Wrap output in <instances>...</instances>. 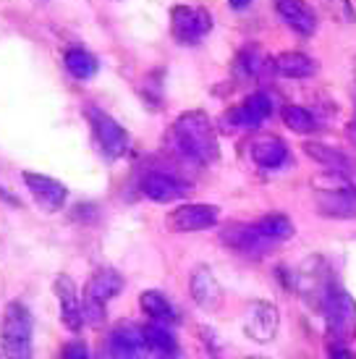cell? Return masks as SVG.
<instances>
[{
    "label": "cell",
    "mask_w": 356,
    "mask_h": 359,
    "mask_svg": "<svg viewBox=\"0 0 356 359\" xmlns=\"http://www.w3.org/2000/svg\"><path fill=\"white\" fill-rule=\"evenodd\" d=\"M189 291H191V299L197 307H202L205 312H215L223 304V286L215 278V273L207 265H197L189 276Z\"/></svg>",
    "instance_id": "9a60e30c"
},
{
    "label": "cell",
    "mask_w": 356,
    "mask_h": 359,
    "mask_svg": "<svg viewBox=\"0 0 356 359\" xmlns=\"http://www.w3.org/2000/svg\"><path fill=\"white\" fill-rule=\"evenodd\" d=\"M134 359H178V341L170 325L149 323L142 328V344H139Z\"/></svg>",
    "instance_id": "4fadbf2b"
},
{
    "label": "cell",
    "mask_w": 356,
    "mask_h": 359,
    "mask_svg": "<svg viewBox=\"0 0 356 359\" xmlns=\"http://www.w3.org/2000/svg\"><path fill=\"white\" fill-rule=\"evenodd\" d=\"M220 208L218 205H205V202H189L181 205L168 215V226L178 233H194V231H207L218 226Z\"/></svg>",
    "instance_id": "8fae6325"
},
{
    "label": "cell",
    "mask_w": 356,
    "mask_h": 359,
    "mask_svg": "<svg viewBox=\"0 0 356 359\" xmlns=\"http://www.w3.org/2000/svg\"><path fill=\"white\" fill-rule=\"evenodd\" d=\"M21 181L27 184L32 200L37 202L45 212H58V210L66 205V200H69L66 184H60V181L53 179V176L34 173V170H24V173H21Z\"/></svg>",
    "instance_id": "7c38bea8"
},
{
    "label": "cell",
    "mask_w": 356,
    "mask_h": 359,
    "mask_svg": "<svg viewBox=\"0 0 356 359\" xmlns=\"http://www.w3.org/2000/svg\"><path fill=\"white\" fill-rule=\"evenodd\" d=\"M139 307H142V312L149 318V323H160V325H170V328L178 323L176 307H173L168 297L158 289L142 291V297H139Z\"/></svg>",
    "instance_id": "7402d4cb"
},
{
    "label": "cell",
    "mask_w": 356,
    "mask_h": 359,
    "mask_svg": "<svg viewBox=\"0 0 356 359\" xmlns=\"http://www.w3.org/2000/svg\"><path fill=\"white\" fill-rule=\"evenodd\" d=\"M270 116H273V97H270L267 92L257 90V92H252L249 97H244L236 108L228 110L226 116H223V123L238 131H254V129H259Z\"/></svg>",
    "instance_id": "52a82bcc"
},
{
    "label": "cell",
    "mask_w": 356,
    "mask_h": 359,
    "mask_svg": "<svg viewBox=\"0 0 356 359\" xmlns=\"http://www.w3.org/2000/svg\"><path fill=\"white\" fill-rule=\"evenodd\" d=\"M304 152H307V158H312L315 163L330 168V173H338V176H348V173L356 170L354 158H348L343 150L330 147L325 142H307V144H304Z\"/></svg>",
    "instance_id": "ffe728a7"
},
{
    "label": "cell",
    "mask_w": 356,
    "mask_h": 359,
    "mask_svg": "<svg viewBox=\"0 0 356 359\" xmlns=\"http://www.w3.org/2000/svg\"><path fill=\"white\" fill-rule=\"evenodd\" d=\"M322 318H325L327 339L333 344L351 346L356 339V299L338 283H330L325 297L320 302Z\"/></svg>",
    "instance_id": "7a4b0ae2"
},
{
    "label": "cell",
    "mask_w": 356,
    "mask_h": 359,
    "mask_svg": "<svg viewBox=\"0 0 356 359\" xmlns=\"http://www.w3.org/2000/svg\"><path fill=\"white\" fill-rule=\"evenodd\" d=\"M249 3H252V0H228V6H231L233 11H244Z\"/></svg>",
    "instance_id": "4316f807"
},
{
    "label": "cell",
    "mask_w": 356,
    "mask_h": 359,
    "mask_svg": "<svg viewBox=\"0 0 356 359\" xmlns=\"http://www.w3.org/2000/svg\"><path fill=\"white\" fill-rule=\"evenodd\" d=\"M327 359H356V354L348 349L346 344H327Z\"/></svg>",
    "instance_id": "484cf974"
},
{
    "label": "cell",
    "mask_w": 356,
    "mask_h": 359,
    "mask_svg": "<svg viewBox=\"0 0 356 359\" xmlns=\"http://www.w3.org/2000/svg\"><path fill=\"white\" fill-rule=\"evenodd\" d=\"M60 359H92V357H89V349L81 344V341H71V344L63 346Z\"/></svg>",
    "instance_id": "d4e9b609"
},
{
    "label": "cell",
    "mask_w": 356,
    "mask_h": 359,
    "mask_svg": "<svg viewBox=\"0 0 356 359\" xmlns=\"http://www.w3.org/2000/svg\"><path fill=\"white\" fill-rule=\"evenodd\" d=\"M189 189L191 187L186 181H181L176 173H168V170H147L139 181V191L147 200L158 202V205H170V202L184 200Z\"/></svg>",
    "instance_id": "9c48e42d"
},
{
    "label": "cell",
    "mask_w": 356,
    "mask_h": 359,
    "mask_svg": "<svg viewBox=\"0 0 356 359\" xmlns=\"http://www.w3.org/2000/svg\"><path fill=\"white\" fill-rule=\"evenodd\" d=\"M247 359H267V357H247Z\"/></svg>",
    "instance_id": "f1b7e54d"
},
{
    "label": "cell",
    "mask_w": 356,
    "mask_h": 359,
    "mask_svg": "<svg viewBox=\"0 0 356 359\" xmlns=\"http://www.w3.org/2000/svg\"><path fill=\"white\" fill-rule=\"evenodd\" d=\"M348 140H351L356 144V118L351 121V123H348Z\"/></svg>",
    "instance_id": "83f0119b"
},
{
    "label": "cell",
    "mask_w": 356,
    "mask_h": 359,
    "mask_svg": "<svg viewBox=\"0 0 356 359\" xmlns=\"http://www.w3.org/2000/svg\"><path fill=\"white\" fill-rule=\"evenodd\" d=\"M317 210L320 215L336 220H351L356 218V189L351 184H343L336 173V184L325 187L322 181L317 184Z\"/></svg>",
    "instance_id": "8992f818"
},
{
    "label": "cell",
    "mask_w": 356,
    "mask_h": 359,
    "mask_svg": "<svg viewBox=\"0 0 356 359\" xmlns=\"http://www.w3.org/2000/svg\"><path fill=\"white\" fill-rule=\"evenodd\" d=\"M280 328V312L275 304L265 299H257L249 304L247 315H244V333L247 339L257 341V344H273Z\"/></svg>",
    "instance_id": "30bf717a"
},
{
    "label": "cell",
    "mask_w": 356,
    "mask_h": 359,
    "mask_svg": "<svg viewBox=\"0 0 356 359\" xmlns=\"http://www.w3.org/2000/svg\"><path fill=\"white\" fill-rule=\"evenodd\" d=\"M123 291V278L118 270L113 268H97L89 278L84 297H81V315H84V325L97 328L105 323V307L110 299H116Z\"/></svg>",
    "instance_id": "277c9868"
},
{
    "label": "cell",
    "mask_w": 356,
    "mask_h": 359,
    "mask_svg": "<svg viewBox=\"0 0 356 359\" xmlns=\"http://www.w3.org/2000/svg\"><path fill=\"white\" fill-rule=\"evenodd\" d=\"M252 229L257 231V236L265 241L267 250H273L278 244H286V241L296 233V226H294L291 218L283 215V212H267L262 218L252 220Z\"/></svg>",
    "instance_id": "d6986e66"
},
{
    "label": "cell",
    "mask_w": 356,
    "mask_h": 359,
    "mask_svg": "<svg viewBox=\"0 0 356 359\" xmlns=\"http://www.w3.org/2000/svg\"><path fill=\"white\" fill-rule=\"evenodd\" d=\"M168 150L189 165L207 168L220 158V142L215 123L205 110L181 113L168 131Z\"/></svg>",
    "instance_id": "6da1fadb"
},
{
    "label": "cell",
    "mask_w": 356,
    "mask_h": 359,
    "mask_svg": "<svg viewBox=\"0 0 356 359\" xmlns=\"http://www.w3.org/2000/svg\"><path fill=\"white\" fill-rule=\"evenodd\" d=\"M280 118L286 123V129H291L294 134H315L320 129V121L304 105H286L280 110Z\"/></svg>",
    "instance_id": "cb8c5ba5"
},
{
    "label": "cell",
    "mask_w": 356,
    "mask_h": 359,
    "mask_svg": "<svg viewBox=\"0 0 356 359\" xmlns=\"http://www.w3.org/2000/svg\"><path fill=\"white\" fill-rule=\"evenodd\" d=\"M139 344H142V328L139 325H116L102 344V359H134Z\"/></svg>",
    "instance_id": "ac0fdd59"
},
{
    "label": "cell",
    "mask_w": 356,
    "mask_h": 359,
    "mask_svg": "<svg viewBox=\"0 0 356 359\" xmlns=\"http://www.w3.org/2000/svg\"><path fill=\"white\" fill-rule=\"evenodd\" d=\"M275 11L291 29L301 37H312L317 32V13L307 0H275Z\"/></svg>",
    "instance_id": "e0dca14e"
},
{
    "label": "cell",
    "mask_w": 356,
    "mask_h": 359,
    "mask_svg": "<svg viewBox=\"0 0 356 359\" xmlns=\"http://www.w3.org/2000/svg\"><path fill=\"white\" fill-rule=\"evenodd\" d=\"M249 158L262 170H280L291 163V150L280 137H257L249 144Z\"/></svg>",
    "instance_id": "2e32d148"
},
{
    "label": "cell",
    "mask_w": 356,
    "mask_h": 359,
    "mask_svg": "<svg viewBox=\"0 0 356 359\" xmlns=\"http://www.w3.org/2000/svg\"><path fill=\"white\" fill-rule=\"evenodd\" d=\"M273 71L286 76V79H307V76H315L317 74V60L309 58L307 53L299 50H288V53H278L273 58Z\"/></svg>",
    "instance_id": "44dd1931"
},
{
    "label": "cell",
    "mask_w": 356,
    "mask_h": 359,
    "mask_svg": "<svg viewBox=\"0 0 356 359\" xmlns=\"http://www.w3.org/2000/svg\"><path fill=\"white\" fill-rule=\"evenodd\" d=\"M212 29V16L199 6H176L170 11V32L181 45H197Z\"/></svg>",
    "instance_id": "ba28073f"
},
{
    "label": "cell",
    "mask_w": 356,
    "mask_h": 359,
    "mask_svg": "<svg viewBox=\"0 0 356 359\" xmlns=\"http://www.w3.org/2000/svg\"><path fill=\"white\" fill-rule=\"evenodd\" d=\"M63 63H66V71H69L74 79H92L97 74V58L87 53L84 48H69L66 55H63Z\"/></svg>",
    "instance_id": "603a6c76"
},
{
    "label": "cell",
    "mask_w": 356,
    "mask_h": 359,
    "mask_svg": "<svg viewBox=\"0 0 356 359\" xmlns=\"http://www.w3.org/2000/svg\"><path fill=\"white\" fill-rule=\"evenodd\" d=\"M84 116L89 118V126H92V134H95V142H97L102 158L118 160L129 155L131 137L126 134V129L121 126L118 121L108 116V113H102L100 108H87Z\"/></svg>",
    "instance_id": "5b68a950"
},
{
    "label": "cell",
    "mask_w": 356,
    "mask_h": 359,
    "mask_svg": "<svg viewBox=\"0 0 356 359\" xmlns=\"http://www.w3.org/2000/svg\"><path fill=\"white\" fill-rule=\"evenodd\" d=\"M53 291H55V299H58L60 309V323L71 330V333H79L84 328V315H81V299L76 294V283L71 276H58L53 280Z\"/></svg>",
    "instance_id": "5bb4252c"
},
{
    "label": "cell",
    "mask_w": 356,
    "mask_h": 359,
    "mask_svg": "<svg viewBox=\"0 0 356 359\" xmlns=\"http://www.w3.org/2000/svg\"><path fill=\"white\" fill-rule=\"evenodd\" d=\"M354 76H356V69H354Z\"/></svg>",
    "instance_id": "f546056e"
},
{
    "label": "cell",
    "mask_w": 356,
    "mask_h": 359,
    "mask_svg": "<svg viewBox=\"0 0 356 359\" xmlns=\"http://www.w3.org/2000/svg\"><path fill=\"white\" fill-rule=\"evenodd\" d=\"M34 325L29 309L21 302H11L0 323V349L6 359H32L34 357Z\"/></svg>",
    "instance_id": "3957f363"
}]
</instances>
